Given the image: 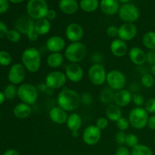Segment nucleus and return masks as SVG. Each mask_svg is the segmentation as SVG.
<instances>
[{"label":"nucleus","mask_w":155,"mask_h":155,"mask_svg":"<svg viewBox=\"0 0 155 155\" xmlns=\"http://www.w3.org/2000/svg\"><path fill=\"white\" fill-rule=\"evenodd\" d=\"M87 54L86 46L81 42H71L64 49V58L70 63L79 64Z\"/></svg>","instance_id":"obj_3"},{"label":"nucleus","mask_w":155,"mask_h":155,"mask_svg":"<svg viewBox=\"0 0 155 155\" xmlns=\"http://www.w3.org/2000/svg\"><path fill=\"white\" fill-rule=\"evenodd\" d=\"M48 11L45 0H29L27 4V15L34 21L46 18Z\"/></svg>","instance_id":"obj_5"},{"label":"nucleus","mask_w":155,"mask_h":155,"mask_svg":"<svg viewBox=\"0 0 155 155\" xmlns=\"http://www.w3.org/2000/svg\"><path fill=\"white\" fill-rule=\"evenodd\" d=\"M142 44L148 50L155 49V31H148L142 36Z\"/></svg>","instance_id":"obj_31"},{"label":"nucleus","mask_w":155,"mask_h":155,"mask_svg":"<svg viewBox=\"0 0 155 155\" xmlns=\"http://www.w3.org/2000/svg\"><path fill=\"white\" fill-rule=\"evenodd\" d=\"M144 106L148 114H155V98H151L147 100Z\"/></svg>","instance_id":"obj_39"},{"label":"nucleus","mask_w":155,"mask_h":155,"mask_svg":"<svg viewBox=\"0 0 155 155\" xmlns=\"http://www.w3.org/2000/svg\"><path fill=\"white\" fill-rule=\"evenodd\" d=\"M66 124L71 132L79 131L83 124V119L77 113H72L68 115Z\"/></svg>","instance_id":"obj_25"},{"label":"nucleus","mask_w":155,"mask_h":155,"mask_svg":"<svg viewBox=\"0 0 155 155\" xmlns=\"http://www.w3.org/2000/svg\"><path fill=\"white\" fill-rule=\"evenodd\" d=\"M151 74L155 77V64L151 65Z\"/></svg>","instance_id":"obj_56"},{"label":"nucleus","mask_w":155,"mask_h":155,"mask_svg":"<svg viewBox=\"0 0 155 155\" xmlns=\"http://www.w3.org/2000/svg\"><path fill=\"white\" fill-rule=\"evenodd\" d=\"M131 155H153L151 148L143 144H138L136 146L132 148Z\"/></svg>","instance_id":"obj_32"},{"label":"nucleus","mask_w":155,"mask_h":155,"mask_svg":"<svg viewBox=\"0 0 155 155\" xmlns=\"http://www.w3.org/2000/svg\"><path fill=\"white\" fill-rule=\"evenodd\" d=\"M110 50L111 54L117 58L124 57L128 53V45L127 42L117 38L110 42Z\"/></svg>","instance_id":"obj_19"},{"label":"nucleus","mask_w":155,"mask_h":155,"mask_svg":"<svg viewBox=\"0 0 155 155\" xmlns=\"http://www.w3.org/2000/svg\"><path fill=\"white\" fill-rule=\"evenodd\" d=\"M126 137H127V134L125 132L118 131L115 136V139L119 145H125Z\"/></svg>","instance_id":"obj_44"},{"label":"nucleus","mask_w":155,"mask_h":155,"mask_svg":"<svg viewBox=\"0 0 155 155\" xmlns=\"http://www.w3.org/2000/svg\"><path fill=\"white\" fill-rule=\"evenodd\" d=\"M57 17V12L54 9H48V13H47L46 18L48 21H53Z\"/></svg>","instance_id":"obj_52"},{"label":"nucleus","mask_w":155,"mask_h":155,"mask_svg":"<svg viewBox=\"0 0 155 155\" xmlns=\"http://www.w3.org/2000/svg\"><path fill=\"white\" fill-rule=\"evenodd\" d=\"M154 77L151 74H145L141 78V84L147 89H150L154 85Z\"/></svg>","instance_id":"obj_34"},{"label":"nucleus","mask_w":155,"mask_h":155,"mask_svg":"<svg viewBox=\"0 0 155 155\" xmlns=\"http://www.w3.org/2000/svg\"><path fill=\"white\" fill-rule=\"evenodd\" d=\"M83 141L89 146H94L99 142L101 137V130L95 125H90L86 127L83 131Z\"/></svg>","instance_id":"obj_12"},{"label":"nucleus","mask_w":155,"mask_h":155,"mask_svg":"<svg viewBox=\"0 0 155 155\" xmlns=\"http://www.w3.org/2000/svg\"><path fill=\"white\" fill-rule=\"evenodd\" d=\"M147 63L150 65L155 64V49L149 50L147 53Z\"/></svg>","instance_id":"obj_45"},{"label":"nucleus","mask_w":155,"mask_h":155,"mask_svg":"<svg viewBox=\"0 0 155 155\" xmlns=\"http://www.w3.org/2000/svg\"><path fill=\"white\" fill-rule=\"evenodd\" d=\"M133 101L136 107H143L145 105V100L141 94L135 93L133 95Z\"/></svg>","instance_id":"obj_41"},{"label":"nucleus","mask_w":155,"mask_h":155,"mask_svg":"<svg viewBox=\"0 0 155 155\" xmlns=\"http://www.w3.org/2000/svg\"><path fill=\"white\" fill-rule=\"evenodd\" d=\"M26 36H27V38L28 39V40L31 41V42H36V40H38L39 36H40L37 33H36V30H35L34 29H33V30H31L30 33H27Z\"/></svg>","instance_id":"obj_47"},{"label":"nucleus","mask_w":155,"mask_h":155,"mask_svg":"<svg viewBox=\"0 0 155 155\" xmlns=\"http://www.w3.org/2000/svg\"><path fill=\"white\" fill-rule=\"evenodd\" d=\"M32 113L31 106L29 104L21 102L15 105L13 109V114L18 119H26L29 117Z\"/></svg>","instance_id":"obj_24"},{"label":"nucleus","mask_w":155,"mask_h":155,"mask_svg":"<svg viewBox=\"0 0 155 155\" xmlns=\"http://www.w3.org/2000/svg\"><path fill=\"white\" fill-rule=\"evenodd\" d=\"M129 58L136 66H142L147 62V53L142 48L135 46L128 51Z\"/></svg>","instance_id":"obj_18"},{"label":"nucleus","mask_w":155,"mask_h":155,"mask_svg":"<svg viewBox=\"0 0 155 155\" xmlns=\"http://www.w3.org/2000/svg\"><path fill=\"white\" fill-rule=\"evenodd\" d=\"M9 8V0H0V14H4Z\"/></svg>","instance_id":"obj_46"},{"label":"nucleus","mask_w":155,"mask_h":155,"mask_svg":"<svg viewBox=\"0 0 155 155\" xmlns=\"http://www.w3.org/2000/svg\"><path fill=\"white\" fill-rule=\"evenodd\" d=\"M64 59V55L61 52L50 53L47 57L46 63L50 68L57 69L63 64Z\"/></svg>","instance_id":"obj_26"},{"label":"nucleus","mask_w":155,"mask_h":155,"mask_svg":"<svg viewBox=\"0 0 155 155\" xmlns=\"http://www.w3.org/2000/svg\"><path fill=\"white\" fill-rule=\"evenodd\" d=\"M99 5L98 0H80L79 3L80 8L87 13H91L96 11Z\"/></svg>","instance_id":"obj_29"},{"label":"nucleus","mask_w":155,"mask_h":155,"mask_svg":"<svg viewBox=\"0 0 155 155\" xmlns=\"http://www.w3.org/2000/svg\"><path fill=\"white\" fill-rule=\"evenodd\" d=\"M24 1V0H9V2L13 3V4H18V3H21Z\"/></svg>","instance_id":"obj_57"},{"label":"nucleus","mask_w":155,"mask_h":155,"mask_svg":"<svg viewBox=\"0 0 155 155\" xmlns=\"http://www.w3.org/2000/svg\"><path fill=\"white\" fill-rule=\"evenodd\" d=\"M58 7L64 14L71 15L77 13L80 5L77 0H60Z\"/></svg>","instance_id":"obj_23"},{"label":"nucleus","mask_w":155,"mask_h":155,"mask_svg":"<svg viewBox=\"0 0 155 155\" xmlns=\"http://www.w3.org/2000/svg\"><path fill=\"white\" fill-rule=\"evenodd\" d=\"M21 58V64L28 72L34 74L40 69L42 55L40 51L35 47H29L24 49Z\"/></svg>","instance_id":"obj_2"},{"label":"nucleus","mask_w":155,"mask_h":155,"mask_svg":"<svg viewBox=\"0 0 155 155\" xmlns=\"http://www.w3.org/2000/svg\"><path fill=\"white\" fill-rule=\"evenodd\" d=\"M106 83L110 89L116 92L124 89L127 84V77L122 71L119 70H112L107 73Z\"/></svg>","instance_id":"obj_7"},{"label":"nucleus","mask_w":155,"mask_h":155,"mask_svg":"<svg viewBox=\"0 0 155 155\" xmlns=\"http://www.w3.org/2000/svg\"><path fill=\"white\" fill-rule=\"evenodd\" d=\"M6 38L10 41L11 42L13 43H16L18 42L21 39V33L19 31H18L15 29H12V30H8L7 35H6Z\"/></svg>","instance_id":"obj_35"},{"label":"nucleus","mask_w":155,"mask_h":155,"mask_svg":"<svg viewBox=\"0 0 155 155\" xmlns=\"http://www.w3.org/2000/svg\"><path fill=\"white\" fill-rule=\"evenodd\" d=\"M120 3H122V4H127V3L130 2L131 0H117Z\"/></svg>","instance_id":"obj_60"},{"label":"nucleus","mask_w":155,"mask_h":155,"mask_svg":"<svg viewBox=\"0 0 155 155\" xmlns=\"http://www.w3.org/2000/svg\"><path fill=\"white\" fill-rule=\"evenodd\" d=\"M100 8L104 15L112 16L118 13L120 8L117 0H101L100 2Z\"/></svg>","instance_id":"obj_22"},{"label":"nucleus","mask_w":155,"mask_h":155,"mask_svg":"<svg viewBox=\"0 0 155 155\" xmlns=\"http://www.w3.org/2000/svg\"><path fill=\"white\" fill-rule=\"evenodd\" d=\"M107 71L101 64H93L88 70V77L95 86H101L106 82Z\"/></svg>","instance_id":"obj_8"},{"label":"nucleus","mask_w":155,"mask_h":155,"mask_svg":"<svg viewBox=\"0 0 155 155\" xmlns=\"http://www.w3.org/2000/svg\"><path fill=\"white\" fill-rule=\"evenodd\" d=\"M154 27H155V21H154Z\"/></svg>","instance_id":"obj_62"},{"label":"nucleus","mask_w":155,"mask_h":155,"mask_svg":"<svg viewBox=\"0 0 155 155\" xmlns=\"http://www.w3.org/2000/svg\"><path fill=\"white\" fill-rule=\"evenodd\" d=\"M71 136H72L74 138H77L79 136V131L71 132Z\"/></svg>","instance_id":"obj_58"},{"label":"nucleus","mask_w":155,"mask_h":155,"mask_svg":"<svg viewBox=\"0 0 155 155\" xmlns=\"http://www.w3.org/2000/svg\"><path fill=\"white\" fill-rule=\"evenodd\" d=\"M92 60L94 64H101V61H103V56L101 53L95 52L92 55Z\"/></svg>","instance_id":"obj_50"},{"label":"nucleus","mask_w":155,"mask_h":155,"mask_svg":"<svg viewBox=\"0 0 155 155\" xmlns=\"http://www.w3.org/2000/svg\"><path fill=\"white\" fill-rule=\"evenodd\" d=\"M12 58L10 53L5 51H0V65L7 67L12 64Z\"/></svg>","instance_id":"obj_37"},{"label":"nucleus","mask_w":155,"mask_h":155,"mask_svg":"<svg viewBox=\"0 0 155 155\" xmlns=\"http://www.w3.org/2000/svg\"><path fill=\"white\" fill-rule=\"evenodd\" d=\"M109 124V120H107V118L104 117H101L98 118L95 122V126L99 129L100 130H104L108 127Z\"/></svg>","instance_id":"obj_42"},{"label":"nucleus","mask_w":155,"mask_h":155,"mask_svg":"<svg viewBox=\"0 0 155 155\" xmlns=\"http://www.w3.org/2000/svg\"><path fill=\"white\" fill-rule=\"evenodd\" d=\"M105 115L109 121L116 123L120 118L123 117V112L121 107L115 104H111L107 106L105 110Z\"/></svg>","instance_id":"obj_27"},{"label":"nucleus","mask_w":155,"mask_h":155,"mask_svg":"<svg viewBox=\"0 0 155 155\" xmlns=\"http://www.w3.org/2000/svg\"><path fill=\"white\" fill-rule=\"evenodd\" d=\"M65 36L71 42H80L84 36V30L80 24L71 23L65 29Z\"/></svg>","instance_id":"obj_13"},{"label":"nucleus","mask_w":155,"mask_h":155,"mask_svg":"<svg viewBox=\"0 0 155 155\" xmlns=\"http://www.w3.org/2000/svg\"><path fill=\"white\" fill-rule=\"evenodd\" d=\"M115 155H131V151H130L127 147L120 146L116 151Z\"/></svg>","instance_id":"obj_48"},{"label":"nucleus","mask_w":155,"mask_h":155,"mask_svg":"<svg viewBox=\"0 0 155 155\" xmlns=\"http://www.w3.org/2000/svg\"><path fill=\"white\" fill-rule=\"evenodd\" d=\"M45 48L50 53L61 52L66 48V42L60 36H50L45 42Z\"/></svg>","instance_id":"obj_16"},{"label":"nucleus","mask_w":155,"mask_h":155,"mask_svg":"<svg viewBox=\"0 0 155 155\" xmlns=\"http://www.w3.org/2000/svg\"><path fill=\"white\" fill-rule=\"evenodd\" d=\"M36 88H37L38 92H43V93H45V92H46V91L48 90V88L47 87L46 84H45V83H39V85L36 86Z\"/></svg>","instance_id":"obj_53"},{"label":"nucleus","mask_w":155,"mask_h":155,"mask_svg":"<svg viewBox=\"0 0 155 155\" xmlns=\"http://www.w3.org/2000/svg\"><path fill=\"white\" fill-rule=\"evenodd\" d=\"M27 70L21 63H16L10 68L8 74V79L12 84L21 85L26 77Z\"/></svg>","instance_id":"obj_11"},{"label":"nucleus","mask_w":155,"mask_h":155,"mask_svg":"<svg viewBox=\"0 0 155 155\" xmlns=\"http://www.w3.org/2000/svg\"><path fill=\"white\" fill-rule=\"evenodd\" d=\"M133 101V95L131 92L127 89H123L115 92L114 102L120 107L128 106Z\"/></svg>","instance_id":"obj_20"},{"label":"nucleus","mask_w":155,"mask_h":155,"mask_svg":"<svg viewBox=\"0 0 155 155\" xmlns=\"http://www.w3.org/2000/svg\"><path fill=\"white\" fill-rule=\"evenodd\" d=\"M51 22L47 18H42L35 21L34 30L39 36H45L48 34L51 30Z\"/></svg>","instance_id":"obj_28"},{"label":"nucleus","mask_w":155,"mask_h":155,"mask_svg":"<svg viewBox=\"0 0 155 155\" xmlns=\"http://www.w3.org/2000/svg\"><path fill=\"white\" fill-rule=\"evenodd\" d=\"M53 92H54V90H53V89H48V90L46 91L45 94H47V95H51L53 94Z\"/></svg>","instance_id":"obj_59"},{"label":"nucleus","mask_w":155,"mask_h":155,"mask_svg":"<svg viewBox=\"0 0 155 155\" xmlns=\"http://www.w3.org/2000/svg\"><path fill=\"white\" fill-rule=\"evenodd\" d=\"M120 19L124 23L134 24L139 18V10L135 5L132 3L123 4L118 12Z\"/></svg>","instance_id":"obj_9"},{"label":"nucleus","mask_w":155,"mask_h":155,"mask_svg":"<svg viewBox=\"0 0 155 155\" xmlns=\"http://www.w3.org/2000/svg\"><path fill=\"white\" fill-rule=\"evenodd\" d=\"M118 33H119V28L116 26H109L106 30V34L108 37L112 39H117L118 38Z\"/></svg>","instance_id":"obj_40"},{"label":"nucleus","mask_w":155,"mask_h":155,"mask_svg":"<svg viewBox=\"0 0 155 155\" xmlns=\"http://www.w3.org/2000/svg\"><path fill=\"white\" fill-rule=\"evenodd\" d=\"M5 97L6 99L12 100L14 99L16 96H18V88L14 84H8L5 86L3 91Z\"/></svg>","instance_id":"obj_33"},{"label":"nucleus","mask_w":155,"mask_h":155,"mask_svg":"<svg viewBox=\"0 0 155 155\" xmlns=\"http://www.w3.org/2000/svg\"><path fill=\"white\" fill-rule=\"evenodd\" d=\"M35 21L29 16H21L17 19L15 23V30L19 31L21 34L27 35L34 29Z\"/></svg>","instance_id":"obj_17"},{"label":"nucleus","mask_w":155,"mask_h":155,"mask_svg":"<svg viewBox=\"0 0 155 155\" xmlns=\"http://www.w3.org/2000/svg\"><path fill=\"white\" fill-rule=\"evenodd\" d=\"M149 114L144 107H136L130 110L128 116L130 126L136 130H142L147 127Z\"/></svg>","instance_id":"obj_4"},{"label":"nucleus","mask_w":155,"mask_h":155,"mask_svg":"<svg viewBox=\"0 0 155 155\" xmlns=\"http://www.w3.org/2000/svg\"><path fill=\"white\" fill-rule=\"evenodd\" d=\"M119 28L118 38L125 42H130L137 36V27L132 23H124Z\"/></svg>","instance_id":"obj_15"},{"label":"nucleus","mask_w":155,"mask_h":155,"mask_svg":"<svg viewBox=\"0 0 155 155\" xmlns=\"http://www.w3.org/2000/svg\"><path fill=\"white\" fill-rule=\"evenodd\" d=\"M114 95H115V91L113 89H110V88H105L99 95V100L101 103L105 104H110L114 102Z\"/></svg>","instance_id":"obj_30"},{"label":"nucleus","mask_w":155,"mask_h":155,"mask_svg":"<svg viewBox=\"0 0 155 155\" xmlns=\"http://www.w3.org/2000/svg\"><path fill=\"white\" fill-rule=\"evenodd\" d=\"M154 145H155V136H154Z\"/></svg>","instance_id":"obj_61"},{"label":"nucleus","mask_w":155,"mask_h":155,"mask_svg":"<svg viewBox=\"0 0 155 155\" xmlns=\"http://www.w3.org/2000/svg\"><path fill=\"white\" fill-rule=\"evenodd\" d=\"M147 127L151 130H155V114H152L149 116L148 118Z\"/></svg>","instance_id":"obj_51"},{"label":"nucleus","mask_w":155,"mask_h":155,"mask_svg":"<svg viewBox=\"0 0 155 155\" xmlns=\"http://www.w3.org/2000/svg\"><path fill=\"white\" fill-rule=\"evenodd\" d=\"M80 101L81 104L84 105H89L92 102V96L89 92H83L82 95H80Z\"/></svg>","instance_id":"obj_43"},{"label":"nucleus","mask_w":155,"mask_h":155,"mask_svg":"<svg viewBox=\"0 0 155 155\" xmlns=\"http://www.w3.org/2000/svg\"><path fill=\"white\" fill-rule=\"evenodd\" d=\"M8 31V29L6 24L4 22L0 21V39L6 36Z\"/></svg>","instance_id":"obj_49"},{"label":"nucleus","mask_w":155,"mask_h":155,"mask_svg":"<svg viewBox=\"0 0 155 155\" xmlns=\"http://www.w3.org/2000/svg\"><path fill=\"white\" fill-rule=\"evenodd\" d=\"M2 155H19V153L15 149H8L5 151Z\"/></svg>","instance_id":"obj_54"},{"label":"nucleus","mask_w":155,"mask_h":155,"mask_svg":"<svg viewBox=\"0 0 155 155\" xmlns=\"http://www.w3.org/2000/svg\"><path fill=\"white\" fill-rule=\"evenodd\" d=\"M48 117L53 123L61 125V124H66L68 115V112L65 111L58 106H55L50 109L48 112Z\"/></svg>","instance_id":"obj_21"},{"label":"nucleus","mask_w":155,"mask_h":155,"mask_svg":"<svg viewBox=\"0 0 155 155\" xmlns=\"http://www.w3.org/2000/svg\"><path fill=\"white\" fill-rule=\"evenodd\" d=\"M116 126H117V128L118 129L119 131H123V132L127 131V130H129V128L131 127L128 118L124 117H120L117 121Z\"/></svg>","instance_id":"obj_38"},{"label":"nucleus","mask_w":155,"mask_h":155,"mask_svg":"<svg viewBox=\"0 0 155 155\" xmlns=\"http://www.w3.org/2000/svg\"><path fill=\"white\" fill-rule=\"evenodd\" d=\"M139 144V138L134 133H128L126 137L125 145L129 148H134Z\"/></svg>","instance_id":"obj_36"},{"label":"nucleus","mask_w":155,"mask_h":155,"mask_svg":"<svg viewBox=\"0 0 155 155\" xmlns=\"http://www.w3.org/2000/svg\"><path fill=\"white\" fill-rule=\"evenodd\" d=\"M64 74L68 80L72 83H79L83 80L84 71L79 64L70 63L65 68Z\"/></svg>","instance_id":"obj_14"},{"label":"nucleus","mask_w":155,"mask_h":155,"mask_svg":"<svg viewBox=\"0 0 155 155\" xmlns=\"http://www.w3.org/2000/svg\"><path fill=\"white\" fill-rule=\"evenodd\" d=\"M5 99L6 98H5V97L4 93L0 91V105H1V104H2L3 103L5 102Z\"/></svg>","instance_id":"obj_55"},{"label":"nucleus","mask_w":155,"mask_h":155,"mask_svg":"<svg viewBox=\"0 0 155 155\" xmlns=\"http://www.w3.org/2000/svg\"><path fill=\"white\" fill-rule=\"evenodd\" d=\"M18 97L22 102L33 105L39 97V92L36 86L31 83H22L18 87Z\"/></svg>","instance_id":"obj_6"},{"label":"nucleus","mask_w":155,"mask_h":155,"mask_svg":"<svg viewBox=\"0 0 155 155\" xmlns=\"http://www.w3.org/2000/svg\"><path fill=\"white\" fill-rule=\"evenodd\" d=\"M81 104L80 95L74 89L64 88L57 96V104L67 112H72Z\"/></svg>","instance_id":"obj_1"},{"label":"nucleus","mask_w":155,"mask_h":155,"mask_svg":"<svg viewBox=\"0 0 155 155\" xmlns=\"http://www.w3.org/2000/svg\"><path fill=\"white\" fill-rule=\"evenodd\" d=\"M66 75L64 72L60 71H54L48 73L45 79V83L48 89L53 90L61 89L67 83Z\"/></svg>","instance_id":"obj_10"}]
</instances>
